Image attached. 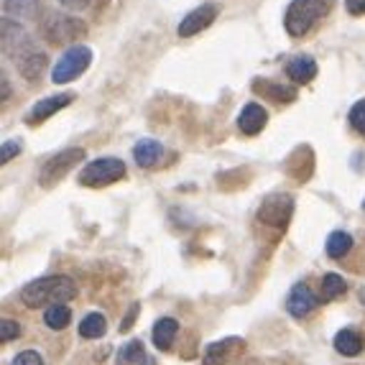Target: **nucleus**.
Segmentation results:
<instances>
[{"mask_svg": "<svg viewBox=\"0 0 365 365\" xmlns=\"http://www.w3.org/2000/svg\"><path fill=\"white\" fill-rule=\"evenodd\" d=\"M69 322H72V309H69L67 304H54L43 312V324L49 329H54V332L67 329Z\"/></svg>", "mask_w": 365, "mask_h": 365, "instance_id": "5701e85b", "label": "nucleus"}, {"mask_svg": "<svg viewBox=\"0 0 365 365\" xmlns=\"http://www.w3.org/2000/svg\"><path fill=\"white\" fill-rule=\"evenodd\" d=\"M79 161H85V148H67V151H59L56 156H51L49 161L41 166L38 184H41L43 189L54 187V184H59L61 179L67 177Z\"/></svg>", "mask_w": 365, "mask_h": 365, "instance_id": "423d86ee", "label": "nucleus"}, {"mask_svg": "<svg viewBox=\"0 0 365 365\" xmlns=\"http://www.w3.org/2000/svg\"><path fill=\"white\" fill-rule=\"evenodd\" d=\"M345 8H347V13H353V16H363L365 0H345Z\"/></svg>", "mask_w": 365, "mask_h": 365, "instance_id": "c756f323", "label": "nucleus"}, {"mask_svg": "<svg viewBox=\"0 0 365 365\" xmlns=\"http://www.w3.org/2000/svg\"><path fill=\"white\" fill-rule=\"evenodd\" d=\"M19 337H21V324L6 317V319L0 322V340L11 342V340H19Z\"/></svg>", "mask_w": 365, "mask_h": 365, "instance_id": "bb28decb", "label": "nucleus"}, {"mask_svg": "<svg viewBox=\"0 0 365 365\" xmlns=\"http://www.w3.org/2000/svg\"><path fill=\"white\" fill-rule=\"evenodd\" d=\"M292 212H294V200L289 195H268L266 200L261 202V207H258V220H261L263 225L268 227H284L289 225V220H292Z\"/></svg>", "mask_w": 365, "mask_h": 365, "instance_id": "0eeeda50", "label": "nucleus"}, {"mask_svg": "<svg viewBox=\"0 0 365 365\" xmlns=\"http://www.w3.org/2000/svg\"><path fill=\"white\" fill-rule=\"evenodd\" d=\"M360 302H363V304H365V292H360Z\"/></svg>", "mask_w": 365, "mask_h": 365, "instance_id": "72a5a7b5", "label": "nucleus"}, {"mask_svg": "<svg viewBox=\"0 0 365 365\" xmlns=\"http://www.w3.org/2000/svg\"><path fill=\"white\" fill-rule=\"evenodd\" d=\"M105 332H108V319H105V314H100V312H90V314L79 322V335L85 337V340H98Z\"/></svg>", "mask_w": 365, "mask_h": 365, "instance_id": "4be33fe9", "label": "nucleus"}, {"mask_svg": "<svg viewBox=\"0 0 365 365\" xmlns=\"http://www.w3.org/2000/svg\"><path fill=\"white\" fill-rule=\"evenodd\" d=\"M29 41H31L29 34H26V31L21 29L16 21L3 19V49H6L8 54H16V51L24 49Z\"/></svg>", "mask_w": 365, "mask_h": 365, "instance_id": "a211bd4d", "label": "nucleus"}, {"mask_svg": "<svg viewBox=\"0 0 365 365\" xmlns=\"http://www.w3.org/2000/svg\"><path fill=\"white\" fill-rule=\"evenodd\" d=\"M21 153V140H3V153H0V161L8 164L13 156H19Z\"/></svg>", "mask_w": 365, "mask_h": 365, "instance_id": "c85d7f7f", "label": "nucleus"}, {"mask_svg": "<svg viewBox=\"0 0 365 365\" xmlns=\"http://www.w3.org/2000/svg\"><path fill=\"white\" fill-rule=\"evenodd\" d=\"M135 314H138V304H133V307H130V309H128V314H125V319H123V324H120V329H123V332H125V329H128L130 324H133Z\"/></svg>", "mask_w": 365, "mask_h": 365, "instance_id": "2f4dec72", "label": "nucleus"}, {"mask_svg": "<svg viewBox=\"0 0 365 365\" xmlns=\"http://www.w3.org/2000/svg\"><path fill=\"white\" fill-rule=\"evenodd\" d=\"M345 292H347V284L340 274H327L322 279V299L324 302H335V299H340Z\"/></svg>", "mask_w": 365, "mask_h": 365, "instance_id": "393cba45", "label": "nucleus"}, {"mask_svg": "<svg viewBox=\"0 0 365 365\" xmlns=\"http://www.w3.org/2000/svg\"><path fill=\"white\" fill-rule=\"evenodd\" d=\"M13 59H16V67H19V72L24 74V79H29V82H38L43 74V69H46V64H49V59H46V54L43 51H38L34 43H26L24 49H19L16 54H13Z\"/></svg>", "mask_w": 365, "mask_h": 365, "instance_id": "6e6552de", "label": "nucleus"}, {"mask_svg": "<svg viewBox=\"0 0 365 365\" xmlns=\"http://www.w3.org/2000/svg\"><path fill=\"white\" fill-rule=\"evenodd\" d=\"M327 11L329 0H294L292 6L287 8V16H284V29L294 38L304 36L317 21L327 16Z\"/></svg>", "mask_w": 365, "mask_h": 365, "instance_id": "f03ea898", "label": "nucleus"}, {"mask_svg": "<svg viewBox=\"0 0 365 365\" xmlns=\"http://www.w3.org/2000/svg\"><path fill=\"white\" fill-rule=\"evenodd\" d=\"M161 156H164V146L153 138L138 140L133 148V158L140 169H151V166H156L158 161H161Z\"/></svg>", "mask_w": 365, "mask_h": 365, "instance_id": "2eb2a0df", "label": "nucleus"}, {"mask_svg": "<svg viewBox=\"0 0 365 365\" xmlns=\"http://www.w3.org/2000/svg\"><path fill=\"white\" fill-rule=\"evenodd\" d=\"M215 19H217V6H212V3H205V6L195 8V11H189L187 16H184L182 24H179V29H177V34L182 38L195 36V34L205 31L207 26H212Z\"/></svg>", "mask_w": 365, "mask_h": 365, "instance_id": "9d476101", "label": "nucleus"}, {"mask_svg": "<svg viewBox=\"0 0 365 365\" xmlns=\"http://www.w3.org/2000/svg\"><path fill=\"white\" fill-rule=\"evenodd\" d=\"M59 3L69 11H82V8L90 6V0H59Z\"/></svg>", "mask_w": 365, "mask_h": 365, "instance_id": "7c9ffc66", "label": "nucleus"}, {"mask_svg": "<svg viewBox=\"0 0 365 365\" xmlns=\"http://www.w3.org/2000/svg\"><path fill=\"white\" fill-rule=\"evenodd\" d=\"M350 125H353L358 133L365 135V100L353 105V110H350Z\"/></svg>", "mask_w": 365, "mask_h": 365, "instance_id": "a878e982", "label": "nucleus"}, {"mask_svg": "<svg viewBox=\"0 0 365 365\" xmlns=\"http://www.w3.org/2000/svg\"><path fill=\"white\" fill-rule=\"evenodd\" d=\"M253 90L266 95V98L274 100V103H292V100L297 98V90H294V87L276 85V82H268V79H256V82H253Z\"/></svg>", "mask_w": 365, "mask_h": 365, "instance_id": "412c9836", "label": "nucleus"}, {"mask_svg": "<svg viewBox=\"0 0 365 365\" xmlns=\"http://www.w3.org/2000/svg\"><path fill=\"white\" fill-rule=\"evenodd\" d=\"M177 335H179V322L171 319V317H161V319L153 324V345H156L158 350H171Z\"/></svg>", "mask_w": 365, "mask_h": 365, "instance_id": "f3484780", "label": "nucleus"}, {"mask_svg": "<svg viewBox=\"0 0 365 365\" xmlns=\"http://www.w3.org/2000/svg\"><path fill=\"white\" fill-rule=\"evenodd\" d=\"M72 100H74L72 92H61V95H54V98L38 100V103L26 113V123H29V125H38V123H43L46 118L54 115V113H59L61 108H67Z\"/></svg>", "mask_w": 365, "mask_h": 365, "instance_id": "9b49d317", "label": "nucleus"}, {"mask_svg": "<svg viewBox=\"0 0 365 365\" xmlns=\"http://www.w3.org/2000/svg\"><path fill=\"white\" fill-rule=\"evenodd\" d=\"M125 177V164H123L120 158H98V161H90L85 169L79 171V184L82 187H92V189H100V187H108V184H115L118 179Z\"/></svg>", "mask_w": 365, "mask_h": 365, "instance_id": "20e7f679", "label": "nucleus"}, {"mask_svg": "<svg viewBox=\"0 0 365 365\" xmlns=\"http://www.w3.org/2000/svg\"><path fill=\"white\" fill-rule=\"evenodd\" d=\"M363 210H365V200H363Z\"/></svg>", "mask_w": 365, "mask_h": 365, "instance_id": "f704fd0d", "label": "nucleus"}, {"mask_svg": "<svg viewBox=\"0 0 365 365\" xmlns=\"http://www.w3.org/2000/svg\"><path fill=\"white\" fill-rule=\"evenodd\" d=\"M245 350L243 337H225V340L212 342V345L205 347V355H202V365H227L230 360H235L237 355Z\"/></svg>", "mask_w": 365, "mask_h": 365, "instance_id": "1a4fd4ad", "label": "nucleus"}, {"mask_svg": "<svg viewBox=\"0 0 365 365\" xmlns=\"http://www.w3.org/2000/svg\"><path fill=\"white\" fill-rule=\"evenodd\" d=\"M324 248H327V256L337 261V258L347 256V253L353 250V235L345 230H335L327 237V245H324Z\"/></svg>", "mask_w": 365, "mask_h": 365, "instance_id": "b1692460", "label": "nucleus"}, {"mask_svg": "<svg viewBox=\"0 0 365 365\" xmlns=\"http://www.w3.org/2000/svg\"><path fill=\"white\" fill-rule=\"evenodd\" d=\"M332 345H335L337 353L345 355V358H358L365 347V335L353 327H345L335 335V342H332Z\"/></svg>", "mask_w": 365, "mask_h": 365, "instance_id": "4468645a", "label": "nucleus"}, {"mask_svg": "<svg viewBox=\"0 0 365 365\" xmlns=\"http://www.w3.org/2000/svg\"><path fill=\"white\" fill-rule=\"evenodd\" d=\"M8 19H21V21H34L41 13V3L38 0H6L3 6Z\"/></svg>", "mask_w": 365, "mask_h": 365, "instance_id": "6ab92c4d", "label": "nucleus"}, {"mask_svg": "<svg viewBox=\"0 0 365 365\" xmlns=\"http://www.w3.org/2000/svg\"><path fill=\"white\" fill-rule=\"evenodd\" d=\"M118 365H153V360L146 355V347H143V342L140 340H130L125 342V345L118 350V358H115Z\"/></svg>", "mask_w": 365, "mask_h": 365, "instance_id": "aec40b11", "label": "nucleus"}, {"mask_svg": "<svg viewBox=\"0 0 365 365\" xmlns=\"http://www.w3.org/2000/svg\"><path fill=\"white\" fill-rule=\"evenodd\" d=\"M287 74H289V79L297 82V85H309L312 79L317 77V61L307 54L294 56V59L287 64Z\"/></svg>", "mask_w": 365, "mask_h": 365, "instance_id": "dca6fc26", "label": "nucleus"}, {"mask_svg": "<svg viewBox=\"0 0 365 365\" xmlns=\"http://www.w3.org/2000/svg\"><path fill=\"white\" fill-rule=\"evenodd\" d=\"M8 98H11V85H8V79L3 77V103H6Z\"/></svg>", "mask_w": 365, "mask_h": 365, "instance_id": "473e14b6", "label": "nucleus"}, {"mask_svg": "<svg viewBox=\"0 0 365 365\" xmlns=\"http://www.w3.org/2000/svg\"><path fill=\"white\" fill-rule=\"evenodd\" d=\"M87 34V26L67 13H49L41 21V36L49 43H69Z\"/></svg>", "mask_w": 365, "mask_h": 365, "instance_id": "7ed1b4c3", "label": "nucleus"}, {"mask_svg": "<svg viewBox=\"0 0 365 365\" xmlns=\"http://www.w3.org/2000/svg\"><path fill=\"white\" fill-rule=\"evenodd\" d=\"M268 123V113L263 105L258 103H248L240 110V118H237V128L245 135H258Z\"/></svg>", "mask_w": 365, "mask_h": 365, "instance_id": "ddd939ff", "label": "nucleus"}, {"mask_svg": "<svg viewBox=\"0 0 365 365\" xmlns=\"http://www.w3.org/2000/svg\"><path fill=\"white\" fill-rule=\"evenodd\" d=\"M319 307V297L309 289V284H297L289 294L287 309L292 317H307Z\"/></svg>", "mask_w": 365, "mask_h": 365, "instance_id": "f8f14e48", "label": "nucleus"}, {"mask_svg": "<svg viewBox=\"0 0 365 365\" xmlns=\"http://www.w3.org/2000/svg\"><path fill=\"white\" fill-rule=\"evenodd\" d=\"M90 61H92L90 46H85V43H74V46H69V49L61 54V59L54 64V69H51V82H54V85L72 82V79H77L79 74L90 67Z\"/></svg>", "mask_w": 365, "mask_h": 365, "instance_id": "39448f33", "label": "nucleus"}, {"mask_svg": "<svg viewBox=\"0 0 365 365\" xmlns=\"http://www.w3.org/2000/svg\"><path fill=\"white\" fill-rule=\"evenodd\" d=\"M11 365H46V363H43L41 353H36V350H24V353H19L11 360Z\"/></svg>", "mask_w": 365, "mask_h": 365, "instance_id": "cd10ccee", "label": "nucleus"}, {"mask_svg": "<svg viewBox=\"0 0 365 365\" xmlns=\"http://www.w3.org/2000/svg\"><path fill=\"white\" fill-rule=\"evenodd\" d=\"M77 297V284L69 276H43L21 289V302L29 309H49L54 304H67Z\"/></svg>", "mask_w": 365, "mask_h": 365, "instance_id": "f257e3e1", "label": "nucleus"}]
</instances>
